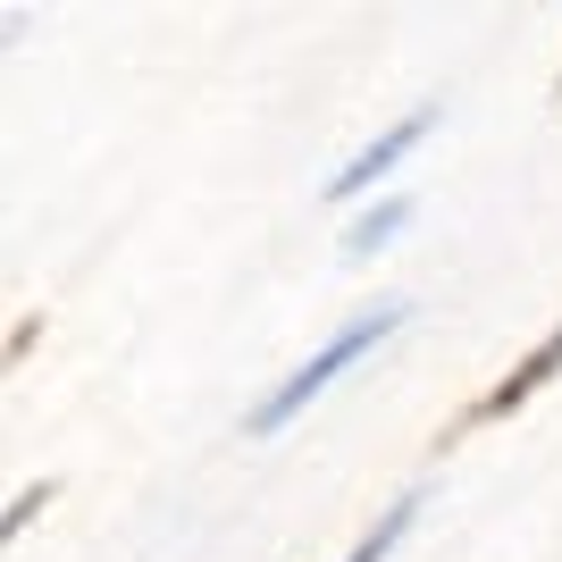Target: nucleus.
I'll return each mask as SVG.
<instances>
[{"label":"nucleus","mask_w":562,"mask_h":562,"mask_svg":"<svg viewBox=\"0 0 562 562\" xmlns=\"http://www.w3.org/2000/svg\"><path fill=\"white\" fill-rule=\"evenodd\" d=\"M395 328H403V303L370 311V319H352V328L336 336L328 352H311L303 370H294V378H285V386H278V395H269V403H260V412H252V437H278V428L294 420V412H303L311 395H328V386H336V370H352L361 352H370V345H386V336H395Z\"/></svg>","instance_id":"obj_1"},{"label":"nucleus","mask_w":562,"mask_h":562,"mask_svg":"<svg viewBox=\"0 0 562 562\" xmlns=\"http://www.w3.org/2000/svg\"><path fill=\"white\" fill-rule=\"evenodd\" d=\"M428 126H437V101H428V110H412V117H403V126H386V135H378L370 151H361V160H352L345 177H336V186H328V202H352V193H361V186H378V177H386V168H395L403 151H412V143L428 135Z\"/></svg>","instance_id":"obj_2"},{"label":"nucleus","mask_w":562,"mask_h":562,"mask_svg":"<svg viewBox=\"0 0 562 562\" xmlns=\"http://www.w3.org/2000/svg\"><path fill=\"white\" fill-rule=\"evenodd\" d=\"M554 370H562V328H554V336H546V345H538V352H529V361H520V370H513V378H504V386H495V395H487V403H479V420H495V412H520V403L538 395V386H546V378H554Z\"/></svg>","instance_id":"obj_3"},{"label":"nucleus","mask_w":562,"mask_h":562,"mask_svg":"<svg viewBox=\"0 0 562 562\" xmlns=\"http://www.w3.org/2000/svg\"><path fill=\"white\" fill-rule=\"evenodd\" d=\"M403 218H412V202H403V193H386V202H378L370 218H361V227L345 235V260H361V252H378V244H386V235L403 227Z\"/></svg>","instance_id":"obj_4"},{"label":"nucleus","mask_w":562,"mask_h":562,"mask_svg":"<svg viewBox=\"0 0 562 562\" xmlns=\"http://www.w3.org/2000/svg\"><path fill=\"white\" fill-rule=\"evenodd\" d=\"M403 529H412V504H395V513L378 520V529H370V538H361V546H352L345 562H386V554H395V538H403Z\"/></svg>","instance_id":"obj_5"}]
</instances>
